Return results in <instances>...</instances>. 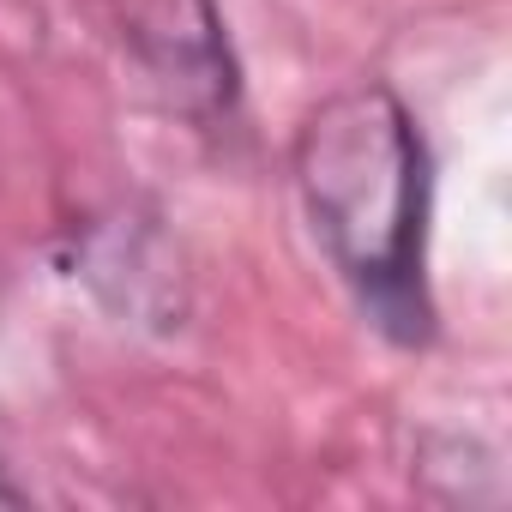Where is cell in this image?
<instances>
[{"label": "cell", "instance_id": "1", "mask_svg": "<svg viewBox=\"0 0 512 512\" xmlns=\"http://www.w3.org/2000/svg\"><path fill=\"white\" fill-rule=\"evenodd\" d=\"M296 193L308 229L356 308L398 344H428V205L434 169L410 103L392 85H344L296 127Z\"/></svg>", "mask_w": 512, "mask_h": 512}, {"label": "cell", "instance_id": "2", "mask_svg": "<svg viewBox=\"0 0 512 512\" xmlns=\"http://www.w3.org/2000/svg\"><path fill=\"white\" fill-rule=\"evenodd\" d=\"M127 55L151 91L193 127H223L241 109V61L217 0H127Z\"/></svg>", "mask_w": 512, "mask_h": 512}, {"label": "cell", "instance_id": "3", "mask_svg": "<svg viewBox=\"0 0 512 512\" xmlns=\"http://www.w3.org/2000/svg\"><path fill=\"white\" fill-rule=\"evenodd\" d=\"M73 266L121 326L175 332L187 320V272L175 241L157 229V217H139V211L91 217Z\"/></svg>", "mask_w": 512, "mask_h": 512}, {"label": "cell", "instance_id": "4", "mask_svg": "<svg viewBox=\"0 0 512 512\" xmlns=\"http://www.w3.org/2000/svg\"><path fill=\"white\" fill-rule=\"evenodd\" d=\"M0 506H25V488L13 482V470H7V458H0Z\"/></svg>", "mask_w": 512, "mask_h": 512}]
</instances>
